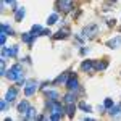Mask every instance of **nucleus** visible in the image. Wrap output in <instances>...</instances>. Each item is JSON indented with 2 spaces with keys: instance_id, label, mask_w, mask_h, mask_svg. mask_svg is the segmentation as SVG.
<instances>
[{
  "instance_id": "f257e3e1",
  "label": "nucleus",
  "mask_w": 121,
  "mask_h": 121,
  "mask_svg": "<svg viewBox=\"0 0 121 121\" xmlns=\"http://www.w3.org/2000/svg\"><path fill=\"white\" fill-rule=\"evenodd\" d=\"M47 107H48V110L52 112V115H50V118H52V120H60V118L63 116V112H65V108H63L61 105H58L56 102L50 100V102L47 103Z\"/></svg>"
},
{
  "instance_id": "6e6552de",
  "label": "nucleus",
  "mask_w": 121,
  "mask_h": 121,
  "mask_svg": "<svg viewBox=\"0 0 121 121\" xmlns=\"http://www.w3.org/2000/svg\"><path fill=\"white\" fill-rule=\"evenodd\" d=\"M18 53V47L16 45H11L8 48H3V55H8V56H15Z\"/></svg>"
},
{
  "instance_id": "6ab92c4d",
  "label": "nucleus",
  "mask_w": 121,
  "mask_h": 121,
  "mask_svg": "<svg viewBox=\"0 0 121 121\" xmlns=\"http://www.w3.org/2000/svg\"><path fill=\"white\" fill-rule=\"evenodd\" d=\"M74 99H76V95L73 94V91L65 95V102H66V103H74Z\"/></svg>"
},
{
  "instance_id": "423d86ee",
  "label": "nucleus",
  "mask_w": 121,
  "mask_h": 121,
  "mask_svg": "<svg viewBox=\"0 0 121 121\" xmlns=\"http://www.w3.org/2000/svg\"><path fill=\"white\" fill-rule=\"evenodd\" d=\"M36 89H37V82H36V81H29L28 86H26V89H24V94L29 97V95H32V94L36 92Z\"/></svg>"
},
{
  "instance_id": "7ed1b4c3",
  "label": "nucleus",
  "mask_w": 121,
  "mask_h": 121,
  "mask_svg": "<svg viewBox=\"0 0 121 121\" xmlns=\"http://www.w3.org/2000/svg\"><path fill=\"white\" fill-rule=\"evenodd\" d=\"M97 32H99V26H97V24H91V26L84 28V31H82V37L92 39V37H95V34H97Z\"/></svg>"
},
{
  "instance_id": "9b49d317",
  "label": "nucleus",
  "mask_w": 121,
  "mask_h": 121,
  "mask_svg": "<svg viewBox=\"0 0 121 121\" xmlns=\"http://www.w3.org/2000/svg\"><path fill=\"white\" fill-rule=\"evenodd\" d=\"M29 108H31V107H29V103L26 102V100H23V102L18 105V112L21 113V115H26V112H28Z\"/></svg>"
},
{
  "instance_id": "2f4dec72",
  "label": "nucleus",
  "mask_w": 121,
  "mask_h": 121,
  "mask_svg": "<svg viewBox=\"0 0 121 121\" xmlns=\"http://www.w3.org/2000/svg\"><path fill=\"white\" fill-rule=\"evenodd\" d=\"M5 2H7L8 5H10V3H15V0H5Z\"/></svg>"
},
{
  "instance_id": "5701e85b",
  "label": "nucleus",
  "mask_w": 121,
  "mask_h": 121,
  "mask_svg": "<svg viewBox=\"0 0 121 121\" xmlns=\"http://www.w3.org/2000/svg\"><path fill=\"white\" fill-rule=\"evenodd\" d=\"M107 66H108L107 61H97V63H95V69H105Z\"/></svg>"
},
{
  "instance_id": "7c9ffc66",
  "label": "nucleus",
  "mask_w": 121,
  "mask_h": 121,
  "mask_svg": "<svg viewBox=\"0 0 121 121\" xmlns=\"http://www.w3.org/2000/svg\"><path fill=\"white\" fill-rule=\"evenodd\" d=\"M115 23H116L115 19H108V26H115Z\"/></svg>"
},
{
  "instance_id": "9d476101",
  "label": "nucleus",
  "mask_w": 121,
  "mask_h": 121,
  "mask_svg": "<svg viewBox=\"0 0 121 121\" xmlns=\"http://www.w3.org/2000/svg\"><path fill=\"white\" fill-rule=\"evenodd\" d=\"M107 45L110 47V48H116L118 45H121V36L112 39V40H108V42H107Z\"/></svg>"
},
{
  "instance_id": "cd10ccee",
  "label": "nucleus",
  "mask_w": 121,
  "mask_h": 121,
  "mask_svg": "<svg viewBox=\"0 0 121 121\" xmlns=\"http://www.w3.org/2000/svg\"><path fill=\"white\" fill-rule=\"evenodd\" d=\"M103 105H105V107H113V102H112V99H107Z\"/></svg>"
},
{
  "instance_id": "1a4fd4ad",
  "label": "nucleus",
  "mask_w": 121,
  "mask_h": 121,
  "mask_svg": "<svg viewBox=\"0 0 121 121\" xmlns=\"http://www.w3.org/2000/svg\"><path fill=\"white\" fill-rule=\"evenodd\" d=\"M68 34H69V28H63V29H60L53 37H55V39H66V37H68Z\"/></svg>"
},
{
  "instance_id": "c85d7f7f",
  "label": "nucleus",
  "mask_w": 121,
  "mask_h": 121,
  "mask_svg": "<svg viewBox=\"0 0 121 121\" xmlns=\"http://www.w3.org/2000/svg\"><path fill=\"white\" fill-rule=\"evenodd\" d=\"M48 34H52L50 29H44V31H42V36H48Z\"/></svg>"
},
{
  "instance_id": "f8f14e48",
  "label": "nucleus",
  "mask_w": 121,
  "mask_h": 121,
  "mask_svg": "<svg viewBox=\"0 0 121 121\" xmlns=\"http://www.w3.org/2000/svg\"><path fill=\"white\" fill-rule=\"evenodd\" d=\"M16 94H18V91H16L15 87L8 89V92H7V100H8V102H13V100L16 99Z\"/></svg>"
},
{
  "instance_id": "2eb2a0df",
  "label": "nucleus",
  "mask_w": 121,
  "mask_h": 121,
  "mask_svg": "<svg viewBox=\"0 0 121 121\" xmlns=\"http://www.w3.org/2000/svg\"><path fill=\"white\" fill-rule=\"evenodd\" d=\"M15 11H16V13H15V19H16V21H21V19L24 18V15H26L24 8H16Z\"/></svg>"
},
{
  "instance_id": "ddd939ff",
  "label": "nucleus",
  "mask_w": 121,
  "mask_h": 121,
  "mask_svg": "<svg viewBox=\"0 0 121 121\" xmlns=\"http://www.w3.org/2000/svg\"><path fill=\"white\" fill-rule=\"evenodd\" d=\"M36 118H37V112L34 108H29L24 115V120H36Z\"/></svg>"
},
{
  "instance_id": "4468645a",
  "label": "nucleus",
  "mask_w": 121,
  "mask_h": 121,
  "mask_svg": "<svg viewBox=\"0 0 121 121\" xmlns=\"http://www.w3.org/2000/svg\"><path fill=\"white\" fill-rule=\"evenodd\" d=\"M36 37L32 32H24L23 36H21V39H23V42H26V44H32V39Z\"/></svg>"
},
{
  "instance_id": "f3484780",
  "label": "nucleus",
  "mask_w": 121,
  "mask_h": 121,
  "mask_svg": "<svg viewBox=\"0 0 121 121\" xmlns=\"http://www.w3.org/2000/svg\"><path fill=\"white\" fill-rule=\"evenodd\" d=\"M42 31H44V29L40 28L39 24H34V26H32V29H31V32H32L34 36H42Z\"/></svg>"
},
{
  "instance_id": "dca6fc26",
  "label": "nucleus",
  "mask_w": 121,
  "mask_h": 121,
  "mask_svg": "<svg viewBox=\"0 0 121 121\" xmlns=\"http://www.w3.org/2000/svg\"><path fill=\"white\" fill-rule=\"evenodd\" d=\"M68 73H63V74H60L58 78H56L55 81H53V84H61V82H66V79H68Z\"/></svg>"
},
{
  "instance_id": "39448f33",
  "label": "nucleus",
  "mask_w": 121,
  "mask_h": 121,
  "mask_svg": "<svg viewBox=\"0 0 121 121\" xmlns=\"http://www.w3.org/2000/svg\"><path fill=\"white\" fill-rule=\"evenodd\" d=\"M66 86H68V89L69 91H78L79 89V82H78V79H76V76H73V74H69V81L66 82Z\"/></svg>"
},
{
  "instance_id": "aec40b11",
  "label": "nucleus",
  "mask_w": 121,
  "mask_h": 121,
  "mask_svg": "<svg viewBox=\"0 0 121 121\" xmlns=\"http://www.w3.org/2000/svg\"><path fill=\"white\" fill-rule=\"evenodd\" d=\"M45 95L50 99V100H53V102H56V99H58V94H56L55 91H47Z\"/></svg>"
},
{
  "instance_id": "0eeeda50",
  "label": "nucleus",
  "mask_w": 121,
  "mask_h": 121,
  "mask_svg": "<svg viewBox=\"0 0 121 121\" xmlns=\"http://www.w3.org/2000/svg\"><path fill=\"white\" fill-rule=\"evenodd\" d=\"M81 68H82V71H87V73H92L94 69H95V63H92L91 60H86V61H82V65H81Z\"/></svg>"
},
{
  "instance_id": "412c9836",
  "label": "nucleus",
  "mask_w": 121,
  "mask_h": 121,
  "mask_svg": "<svg viewBox=\"0 0 121 121\" xmlns=\"http://www.w3.org/2000/svg\"><path fill=\"white\" fill-rule=\"evenodd\" d=\"M120 113H121V107L120 105H118V107L113 105L112 108H110V115H112V116H116V115H120Z\"/></svg>"
},
{
  "instance_id": "a878e982",
  "label": "nucleus",
  "mask_w": 121,
  "mask_h": 121,
  "mask_svg": "<svg viewBox=\"0 0 121 121\" xmlns=\"http://www.w3.org/2000/svg\"><path fill=\"white\" fill-rule=\"evenodd\" d=\"M5 40H7V32H2V34H0V44L3 45V44H5Z\"/></svg>"
},
{
  "instance_id": "f03ea898",
  "label": "nucleus",
  "mask_w": 121,
  "mask_h": 121,
  "mask_svg": "<svg viewBox=\"0 0 121 121\" xmlns=\"http://www.w3.org/2000/svg\"><path fill=\"white\" fill-rule=\"evenodd\" d=\"M21 74H23V69H21V66L19 65H15V66H11L8 69V79H11V81H16V79H19L21 78Z\"/></svg>"
},
{
  "instance_id": "20e7f679",
  "label": "nucleus",
  "mask_w": 121,
  "mask_h": 121,
  "mask_svg": "<svg viewBox=\"0 0 121 121\" xmlns=\"http://www.w3.org/2000/svg\"><path fill=\"white\" fill-rule=\"evenodd\" d=\"M56 8L61 10V11H65V13H68L69 10L73 8V2H71V0H58Z\"/></svg>"
},
{
  "instance_id": "bb28decb",
  "label": "nucleus",
  "mask_w": 121,
  "mask_h": 121,
  "mask_svg": "<svg viewBox=\"0 0 121 121\" xmlns=\"http://www.w3.org/2000/svg\"><path fill=\"white\" fill-rule=\"evenodd\" d=\"M7 102H8V100L5 99V100H2V103H0V107H2V112H5V110H7Z\"/></svg>"
},
{
  "instance_id": "c756f323",
  "label": "nucleus",
  "mask_w": 121,
  "mask_h": 121,
  "mask_svg": "<svg viewBox=\"0 0 121 121\" xmlns=\"http://www.w3.org/2000/svg\"><path fill=\"white\" fill-rule=\"evenodd\" d=\"M2 74H5V60H2Z\"/></svg>"
},
{
  "instance_id": "393cba45",
  "label": "nucleus",
  "mask_w": 121,
  "mask_h": 121,
  "mask_svg": "<svg viewBox=\"0 0 121 121\" xmlns=\"http://www.w3.org/2000/svg\"><path fill=\"white\" fill-rule=\"evenodd\" d=\"M79 107L82 108L84 112H91V107H89V105H87L86 102H79Z\"/></svg>"
},
{
  "instance_id": "b1692460",
  "label": "nucleus",
  "mask_w": 121,
  "mask_h": 121,
  "mask_svg": "<svg viewBox=\"0 0 121 121\" xmlns=\"http://www.w3.org/2000/svg\"><path fill=\"white\" fill-rule=\"evenodd\" d=\"M56 19H58V16H56V15H50V16H48V19H47V23H48V24H53V23H56Z\"/></svg>"
},
{
  "instance_id": "4be33fe9",
  "label": "nucleus",
  "mask_w": 121,
  "mask_h": 121,
  "mask_svg": "<svg viewBox=\"0 0 121 121\" xmlns=\"http://www.w3.org/2000/svg\"><path fill=\"white\" fill-rule=\"evenodd\" d=\"M2 32H7V34H10V36H13V29L10 28L8 24H5V23L2 24Z\"/></svg>"
},
{
  "instance_id": "a211bd4d",
  "label": "nucleus",
  "mask_w": 121,
  "mask_h": 121,
  "mask_svg": "<svg viewBox=\"0 0 121 121\" xmlns=\"http://www.w3.org/2000/svg\"><path fill=\"white\" fill-rule=\"evenodd\" d=\"M66 112H68V116H69V118H73V116H74V112H76L74 103H68V108H66Z\"/></svg>"
}]
</instances>
